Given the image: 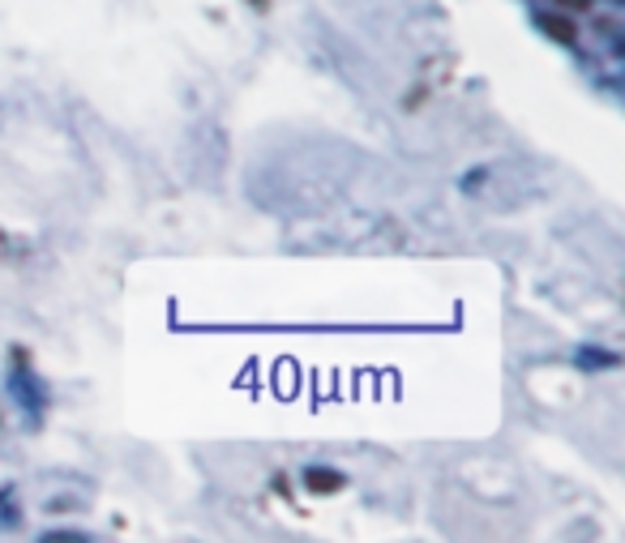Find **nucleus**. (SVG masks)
Returning <instances> with one entry per match:
<instances>
[{
	"mask_svg": "<svg viewBox=\"0 0 625 543\" xmlns=\"http://www.w3.org/2000/svg\"><path fill=\"white\" fill-rule=\"evenodd\" d=\"M304 484H309V492H339L348 480L339 471H330V466H309L304 471Z\"/></svg>",
	"mask_w": 625,
	"mask_h": 543,
	"instance_id": "1",
	"label": "nucleus"
},
{
	"mask_svg": "<svg viewBox=\"0 0 625 543\" xmlns=\"http://www.w3.org/2000/svg\"><path fill=\"white\" fill-rule=\"evenodd\" d=\"M557 4H561V9H570V13H583V9H592L596 0H557Z\"/></svg>",
	"mask_w": 625,
	"mask_h": 543,
	"instance_id": "3",
	"label": "nucleus"
},
{
	"mask_svg": "<svg viewBox=\"0 0 625 543\" xmlns=\"http://www.w3.org/2000/svg\"><path fill=\"white\" fill-rule=\"evenodd\" d=\"M540 30L548 39H557V43H574V39H578V30H574L561 13H540Z\"/></svg>",
	"mask_w": 625,
	"mask_h": 543,
	"instance_id": "2",
	"label": "nucleus"
}]
</instances>
